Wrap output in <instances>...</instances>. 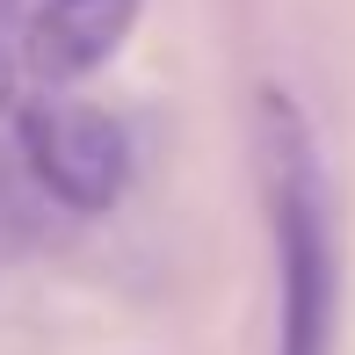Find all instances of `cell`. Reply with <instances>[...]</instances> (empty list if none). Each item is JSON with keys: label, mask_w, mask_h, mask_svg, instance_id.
I'll use <instances>...</instances> for the list:
<instances>
[{"label": "cell", "mask_w": 355, "mask_h": 355, "mask_svg": "<svg viewBox=\"0 0 355 355\" xmlns=\"http://www.w3.org/2000/svg\"><path fill=\"white\" fill-rule=\"evenodd\" d=\"M254 153H261V203L276 232V355H334V334H341L334 196L312 123L276 87L254 102Z\"/></svg>", "instance_id": "6da1fadb"}, {"label": "cell", "mask_w": 355, "mask_h": 355, "mask_svg": "<svg viewBox=\"0 0 355 355\" xmlns=\"http://www.w3.org/2000/svg\"><path fill=\"white\" fill-rule=\"evenodd\" d=\"M138 8L145 0H44L37 22H29V44H22L29 73H37L44 87L87 80L94 66H109V58L131 44Z\"/></svg>", "instance_id": "3957f363"}, {"label": "cell", "mask_w": 355, "mask_h": 355, "mask_svg": "<svg viewBox=\"0 0 355 355\" xmlns=\"http://www.w3.org/2000/svg\"><path fill=\"white\" fill-rule=\"evenodd\" d=\"M8 15H22V0H0V22H8Z\"/></svg>", "instance_id": "5b68a950"}, {"label": "cell", "mask_w": 355, "mask_h": 355, "mask_svg": "<svg viewBox=\"0 0 355 355\" xmlns=\"http://www.w3.org/2000/svg\"><path fill=\"white\" fill-rule=\"evenodd\" d=\"M22 159L37 189L66 211H116L131 189V138L109 109L73 102V94H44L22 109Z\"/></svg>", "instance_id": "7a4b0ae2"}, {"label": "cell", "mask_w": 355, "mask_h": 355, "mask_svg": "<svg viewBox=\"0 0 355 355\" xmlns=\"http://www.w3.org/2000/svg\"><path fill=\"white\" fill-rule=\"evenodd\" d=\"M15 87H22V66L8 58V44H0V116L15 109Z\"/></svg>", "instance_id": "277c9868"}]
</instances>
